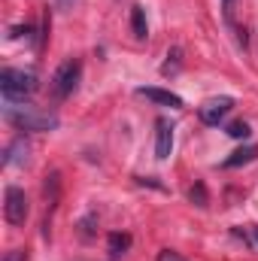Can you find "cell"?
Instances as JSON below:
<instances>
[{
    "label": "cell",
    "mask_w": 258,
    "mask_h": 261,
    "mask_svg": "<svg viewBox=\"0 0 258 261\" xmlns=\"http://www.w3.org/2000/svg\"><path fill=\"white\" fill-rule=\"evenodd\" d=\"M170 152H173V125L167 119H158L155 122V158L167 161Z\"/></svg>",
    "instance_id": "cell-6"
},
{
    "label": "cell",
    "mask_w": 258,
    "mask_h": 261,
    "mask_svg": "<svg viewBox=\"0 0 258 261\" xmlns=\"http://www.w3.org/2000/svg\"><path fill=\"white\" fill-rule=\"evenodd\" d=\"M234 9H237V0H222V15H225V21H234Z\"/></svg>",
    "instance_id": "cell-16"
},
{
    "label": "cell",
    "mask_w": 258,
    "mask_h": 261,
    "mask_svg": "<svg viewBox=\"0 0 258 261\" xmlns=\"http://www.w3.org/2000/svg\"><path fill=\"white\" fill-rule=\"evenodd\" d=\"M255 158H258V146H243V149L231 152V155L222 161V167H240V164H249V161H255Z\"/></svg>",
    "instance_id": "cell-10"
},
{
    "label": "cell",
    "mask_w": 258,
    "mask_h": 261,
    "mask_svg": "<svg viewBox=\"0 0 258 261\" xmlns=\"http://www.w3.org/2000/svg\"><path fill=\"white\" fill-rule=\"evenodd\" d=\"M3 119L9 125H15L18 130H55L58 128V116L55 113H46V110H37V107H28V103H12L6 100L3 107Z\"/></svg>",
    "instance_id": "cell-1"
},
{
    "label": "cell",
    "mask_w": 258,
    "mask_h": 261,
    "mask_svg": "<svg viewBox=\"0 0 258 261\" xmlns=\"http://www.w3.org/2000/svg\"><path fill=\"white\" fill-rule=\"evenodd\" d=\"M128 246H131L128 234H110V252H113V255H122Z\"/></svg>",
    "instance_id": "cell-12"
},
{
    "label": "cell",
    "mask_w": 258,
    "mask_h": 261,
    "mask_svg": "<svg viewBox=\"0 0 258 261\" xmlns=\"http://www.w3.org/2000/svg\"><path fill=\"white\" fill-rule=\"evenodd\" d=\"M94 222H97V216H85L82 225H79V228H82L79 234H82V237H91V234H94Z\"/></svg>",
    "instance_id": "cell-15"
},
{
    "label": "cell",
    "mask_w": 258,
    "mask_h": 261,
    "mask_svg": "<svg viewBox=\"0 0 258 261\" xmlns=\"http://www.w3.org/2000/svg\"><path fill=\"white\" fill-rule=\"evenodd\" d=\"M79 76H82V67L79 61H64V64L55 70V76H52V97L55 100H64L70 97L73 91H76V85H79Z\"/></svg>",
    "instance_id": "cell-3"
},
{
    "label": "cell",
    "mask_w": 258,
    "mask_h": 261,
    "mask_svg": "<svg viewBox=\"0 0 258 261\" xmlns=\"http://www.w3.org/2000/svg\"><path fill=\"white\" fill-rule=\"evenodd\" d=\"M249 134H252L249 122H231L228 125V137H234V140H246Z\"/></svg>",
    "instance_id": "cell-13"
},
{
    "label": "cell",
    "mask_w": 258,
    "mask_h": 261,
    "mask_svg": "<svg viewBox=\"0 0 258 261\" xmlns=\"http://www.w3.org/2000/svg\"><path fill=\"white\" fill-rule=\"evenodd\" d=\"M3 261H28V252H24V249H9V252L3 255Z\"/></svg>",
    "instance_id": "cell-18"
},
{
    "label": "cell",
    "mask_w": 258,
    "mask_h": 261,
    "mask_svg": "<svg viewBox=\"0 0 258 261\" xmlns=\"http://www.w3.org/2000/svg\"><path fill=\"white\" fill-rule=\"evenodd\" d=\"M3 213H6V222H9V225H15V228L24 225V219H28V213H31L24 189H18V186H6V195H3Z\"/></svg>",
    "instance_id": "cell-4"
},
{
    "label": "cell",
    "mask_w": 258,
    "mask_h": 261,
    "mask_svg": "<svg viewBox=\"0 0 258 261\" xmlns=\"http://www.w3.org/2000/svg\"><path fill=\"white\" fill-rule=\"evenodd\" d=\"M28 152H31V146H28V140L24 137H15L9 146H6V155H3V164H24L28 161Z\"/></svg>",
    "instance_id": "cell-8"
},
{
    "label": "cell",
    "mask_w": 258,
    "mask_h": 261,
    "mask_svg": "<svg viewBox=\"0 0 258 261\" xmlns=\"http://www.w3.org/2000/svg\"><path fill=\"white\" fill-rule=\"evenodd\" d=\"M252 237H255V243H258V225H255V228H252Z\"/></svg>",
    "instance_id": "cell-20"
},
{
    "label": "cell",
    "mask_w": 258,
    "mask_h": 261,
    "mask_svg": "<svg viewBox=\"0 0 258 261\" xmlns=\"http://www.w3.org/2000/svg\"><path fill=\"white\" fill-rule=\"evenodd\" d=\"M140 97L152 100V103H161V107H173V110H183V97L173 94V91H164V88H137Z\"/></svg>",
    "instance_id": "cell-7"
},
{
    "label": "cell",
    "mask_w": 258,
    "mask_h": 261,
    "mask_svg": "<svg viewBox=\"0 0 258 261\" xmlns=\"http://www.w3.org/2000/svg\"><path fill=\"white\" fill-rule=\"evenodd\" d=\"M234 110V97H213L200 107V122L203 125H219L225 122V116Z\"/></svg>",
    "instance_id": "cell-5"
},
{
    "label": "cell",
    "mask_w": 258,
    "mask_h": 261,
    "mask_svg": "<svg viewBox=\"0 0 258 261\" xmlns=\"http://www.w3.org/2000/svg\"><path fill=\"white\" fill-rule=\"evenodd\" d=\"M73 3H76V0H58V9H70Z\"/></svg>",
    "instance_id": "cell-19"
},
{
    "label": "cell",
    "mask_w": 258,
    "mask_h": 261,
    "mask_svg": "<svg viewBox=\"0 0 258 261\" xmlns=\"http://www.w3.org/2000/svg\"><path fill=\"white\" fill-rule=\"evenodd\" d=\"M37 88H40V76H37L34 67H21V70L6 67V70L0 73V91H3V97L12 100V103L31 97Z\"/></svg>",
    "instance_id": "cell-2"
},
{
    "label": "cell",
    "mask_w": 258,
    "mask_h": 261,
    "mask_svg": "<svg viewBox=\"0 0 258 261\" xmlns=\"http://www.w3.org/2000/svg\"><path fill=\"white\" fill-rule=\"evenodd\" d=\"M179 67H183V49L173 46V49L167 52V61L161 64V73H164V76H173V73H179Z\"/></svg>",
    "instance_id": "cell-11"
},
{
    "label": "cell",
    "mask_w": 258,
    "mask_h": 261,
    "mask_svg": "<svg viewBox=\"0 0 258 261\" xmlns=\"http://www.w3.org/2000/svg\"><path fill=\"white\" fill-rule=\"evenodd\" d=\"M155 261H186V258H183L179 252H173V249H161V252H158V258H155Z\"/></svg>",
    "instance_id": "cell-17"
},
{
    "label": "cell",
    "mask_w": 258,
    "mask_h": 261,
    "mask_svg": "<svg viewBox=\"0 0 258 261\" xmlns=\"http://www.w3.org/2000/svg\"><path fill=\"white\" fill-rule=\"evenodd\" d=\"M189 197H192L194 206H207V203H210V197H207V189H203V182H194L192 192H189Z\"/></svg>",
    "instance_id": "cell-14"
},
{
    "label": "cell",
    "mask_w": 258,
    "mask_h": 261,
    "mask_svg": "<svg viewBox=\"0 0 258 261\" xmlns=\"http://www.w3.org/2000/svg\"><path fill=\"white\" fill-rule=\"evenodd\" d=\"M131 31H134V40H146L149 37V24H146V9L137 3L131 6Z\"/></svg>",
    "instance_id": "cell-9"
}]
</instances>
